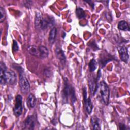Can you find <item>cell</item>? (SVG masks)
<instances>
[{"instance_id": "5bb4252c", "label": "cell", "mask_w": 130, "mask_h": 130, "mask_svg": "<svg viewBox=\"0 0 130 130\" xmlns=\"http://www.w3.org/2000/svg\"><path fill=\"white\" fill-rule=\"evenodd\" d=\"M36 102V99L35 96L32 94H30L27 98L26 103L28 108H32L35 107Z\"/></svg>"}, {"instance_id": "7c38bea8", "label": "cell", "mask_w": 130, "mask_h": 130, "mask_svg": "<svg viewBox=\"0 0 130 130\" xmlns=\"http://www.w3.org/2000/svg\"><path fill=\"white\" fill-rule=\"evenodd\" d=\"M91 123L94 129H101V121L100 119L96 116L94 115L91 117Z\"/></svg>"}, {"instance_id": "9a60e30c", "label": "cell", "mask_w": 130, "mask_h": 130, "mask_svg": "<svg viewBox=\"0 0 130 130\" xmlns=\"http://www.w3.org/2000/svg\"><path fill=\"white\" fill-rule=\"evenodd\" d=\"M117 27L119 30L123 31H129V27L127 22L124 20L119 21L117 25Z\"/></svg>"}, {"instance_id": "4fadbf2b", "label": "cell", "mask_w": 130, "mask_h": 130, "mask_svg": "<svg viewBox=\"0 0 130 130\" xmlns=\"http://www.w3.org/2000/svg\"><path fill=\"white\" fill-rule=\"evenodd\" d=\"M42 14L40 12H37L36 13L35 18V25L37 28H40V25L43 20Z\"/></svg>"}, {"instance_id": "ac0fdd59", "label": "cell", "mask_w": 130, "mask_h": 130, "mask_svg": "<svg viewBox=\"0 0 130 130\" xmlns=\"http://www.w3.org/2000/svg\"><path fill=\"white\" fill-rule=\"evenodd\" d=\"M56 29L54 27H53L51 28V29L50 31L49 35V41L50 43H53L56 37Z\"/></svg>"}, {"instance_id": "cb8c5ba5", "label": "cell", "mask_w": 130, "mask_h": 130, "mask_svg": "<svg viewBox=\"0 0 130 130\" xmlns=\"http://www.w3.org/2000/svg\"><path fill=\"white\" fill-rule=\"evenodd\" d=\"M85 2L88 3L89 5L91 7V8H92V9L94 8V3H93L92 1H85Z\"/></svg>"}, {"instance_id": "9c48e42d", "label": "cell", "mask_w": 130, "mask_h": 130, "mask_svg": "<svg viewBox=\"0 0 130 130\" xmlns=\"http://www.w3.org/2000/svg\"><path fill=\"white\" fill-rule=\"evenodd\" d=\"M24 129H33L35 126V121L32 116H28L24 121Z\"/></svg>"}, {"instance_id": "52a82bcc", "label": "cell", "mask_w": 130, "mask_h": 130, "mask_svg": "<svg viewBox=\"0 0 130 130\" xmlns=\"http://www.w3.org/2000/svg\"><path fill=\"white\" fill-rule=\"evenodd\" d=\"M117 49L119 52L120 59L122 61L127 63L129 58V55L127 48L124 46H120L118 47Z\"/></svg>"}, {"instance_id": "44dd1931", "label": "cell", "mask_w": 130, "mask_h": 130, "mask_svg": "<svg viewBox=\"0 0 130 130\" xmlns=\"http://www.w3.org/2000/svg\"><path fill=\"white\" fill-rule=\"evenodd\" d=\"M0 13H1V19L0 22H3L6 18V14L5 13V11L2 7L0 8Z\"/></svg>"}, {"instance_id": "ba28073f", "label": "cell", "mask_w": 130, "mask_h": 130, "mask_svg": "<svg viewBox=\"0 0 130 130\" xmlns=\"http://www.w3.org/2000/svg\"><path fill=\"white\" fill-rule=\"evenodd\" d=\"M88 84L91 94L92 95H94L98 87L96 79H95L94 77H90L88 81Z\"/></svg>"}, {"instance_id": "277c9868", "label": "cell", "mask_w": 130, "mask_h": 130, "mask_svg": "<svg viewBox=\"0 0 130 130\" xmlns=\"http://www.w3.org/2000/svg\"><path fill=\"white\" fill-rule=\"evenodd\" d=\"M23 73V71L20 72V75H19V86L21 90V91L24 93L25 94L27 93L30 88V85L29 83L27 80V79L23 76L22 73Z\"/></svg>"}, {"instance_id": "7a4b0ae2", "label": "cell", "mask_w": 130, "mask_h": 130, "mask_svg": "<svg viewBox=\"0 0 130 130\" xmlns=\"http://www.w3.org/2000/svg\"><path fill=\"white\" fill-rule=\"evenodd\" d=\"M64 87L62 92L63 102L67 103L70 98L71 101L74 103L76 101V98L74 87L69 83V81L67 78H64Z\"/></svg>"}, {"instance_id": "3957f363", "label": "cell", "mask_w": 130, "mask_h": 130, "mask_svg": "<svg viewBox=\"0 0 130 130\" xmlns=\"http://www.w3.org/2000/svg\"><path fill=\"white\" fill-rule=\"evenodd\" d=\"M100 90L103 102L105 104L108 105L109 101L110 90L104 81H102L100 83Z\"/></svg>"}, {"instance_id": "8992f818", "label": "cell", "mask_w": 130, "mask_h": 130, "mask_svg": "<svg viewBox=\"0 0 130 130\" xmlns=\"http://www.w3.org/2000/svg\"><path fill=\"white\" fill-rule=\"evenodd\" d=\"M54 25V18L51 16H48L46 18H43L40 25V29L42 30H46L48 28H53Z\"/></svg>"}, {"instance_id": "ffe728a7", "label": "cell", "mask_w": 130, "mask_h": 130, "mask_svg": "<svg viewBox=\"0 0 130 130\" xmlns=\"http://www.w3.org/2000/svg\"><path fill=\"white\" fill-rule=\"evenodd\" d=\"M88 66H89V70L90 72H92L94 71L97 67V63L95 60L94 59H92L91 60H90L88 64Z\"/></svg>"}, {"instance_id": "d6986e66", "label": "cell", "mask_w": 130, "mask_h": 130, "mask_svg": "<svg viewBox=\"0 0 130 130\" xmlns=\"http://www.w3.org/2000/svg\"><path fill=\"white\" fill-rule=\"evenodd\" d=\"M76 15H77V17L79 19L84 18L86 16V15H85V13L84 10L80 7H78L76 8Z\"/></svg>"}, {"instance_id": "7402d4cb", "label": "cell", "mask_w": 130, "mask_h": 130, "mask_svg": "<svg viewBox=\"0 0 130 130\" xmlns=\"http://www.w3.org/2000/svg\"><path fill=\"white\" fill-rule=\"evenodd\" d=\"M12 48H13V50L14 51H17L18 50L19 47H18V46L17 45V42L15 40L13 41V44Z\"/></svg>"}, {"instance_id": "d4e9b609", "label": "cell", "mask_w": 130, "mask_h": 130, "mask_svg": "<svg viewBox=\"0 0 130 130\" xmlns=\"http://www.w3.org/2000/svg\"><path fill=\"white\" fill-rule=\"evenodd\" d=\"M101 70H99L98 72V76H97V78H96V80H99L100 77H101Z\"/></svg>"}, {"instance_id": "5b68a950", "label": "cell", "mask_w": 130, "mask_h": 130, "mask_svg": "<svg viewBox=\"0 0 130 130\" xmlns=\"http://www.w3.org/2000/svg\"><path fill=\"white\" fill-rule=\"evenodd\" d=\"M22 96L20 95H17L16 97V101L14 108V113L16 116H19L22 114Z\"/></svg>"}, {"instance_id": "30bf717a", "label": "cell", "mask_w": 130, "mask_h": 130, "mask_svg": "<svg viewBox=\"0 0 130 130\" xmlns=\"http://www.w3.org/2000/svg\"><path fill=\"white\" fill-rule=\"evenodd\" d=\"M27 50L28 52L32 55L41 58V54L39 47L34 45H30L27 47Z\"/></svg>"}, {"instance_id": "e0dca14e", "label": "cell", "mask_w": 130, "mask_h": 130, "mask_svg": "<svg viewBox=\"0 0 130 130\" xmlns=\"http://www.w3.org/2000/svg\"><path fill=\"white\" fill-rule=\"evenodd\" d=\"M39 50L41 54V58H44L47 57L49 55V51L47 47L43 46H39Z\"/></svg>"}, {"instance_id": "603a6c76", "label": "cell", "mask_w": 130, "mask_h": 130, "mask_svg": "<svg viewBox=\"0 0 130 130\" xmlns=\"http://www.w3.org/2000/svg\"><path fill=\"white\" fill-rule=\"evenodd\" d=\"M119 127L120 129H122V130H123V129H129V128L127 127V126H125V124H124L123 123H120L119 124Z\"/></svg>"}, {"instance_id": "8fae6325", "label": "cell", "mask_w": 130, "mask_h": 130, "mask_svg": "<svg viewBox=\"0 0 130 130\" xmlns=\"http://www.w3.org/2000/svg\"><path fill=\"white\" fill-rule=\"evenodd\" d=\"M55 54L56 57L62 62L64 63L66 62V56L63 50L59 47H57L55 49Z\"/></svg>"}, {"instance_id": "6da1fadb", "label": "cell", "mask_w": 130, "mask_h": 130, "mask_svg": "<svg viewBox=\"0 0 130 130\" xmlns=\"http://www.w3.org/2000/svg\"><path fill=\"white\" fill-rule=\"evenodd\" d=\"M0 78L1 83L5 85L6 83L9 84H14L16 81V75L14 71L8 69L5 64L3 62H1Z\"/></svg>"}, {"instance_id": "2e32d148", "label": "cell", "mask_w": 130, "mask_h": 130, "mask_svg": "<svg viewBox=\"0 0 130 130\" xmlns=\"http://www.w3.org/2000/svg\"><path fill=\"white\" fill-rule=\"evenodd\" d=\"M84 101L85 103L86 111L88 114H90L92 112L93 108V105L91 101V99L90 98V97L87 98V99L84 100Z\"/></svg>"}]
</instances>
